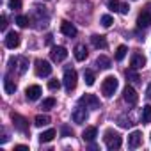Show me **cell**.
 I'll return each mask as SVG.
<instances>
[{"label":"cell","mask_w":151,"mask_h":151,"mask_svg":"<svg viewBox=\"0 0 151 151\" xmlns=\"http://www.w3.org/2000/svg\"><path fill=\"white\" fill-rule=\"evenodd\" d=\"M0 29H2V30L7 29V18L6 16H2V20H0Z\"/></svg>","instance_id":"cell-36"},{"label":"cell","mask_w":151,"mask_h":151,"mask_svg":"<svg viewBox=\"0 0 151 151\" xmlns=\"http://www.w3.org/2000/svg\"><path fill=\"white\" fill-rule=\"evenodd\" d=\"M34 124L39 126V128H41V126H46V124H50V117L39 114V116H36V119H34Z\"/></svg>","instance_id":"cell-22"},{"label":"cell","mask_w":151,"mask_h":151,"mask_svg":"<svg viewBox=\"0 0 151 151\" xmlns=\"http://www.w3.org/2000/svg\"><path fill=\"white\" fill-rule=\"evenodd\" d=\"M60 32L64 36H68V37H75L77 36V27H75L73 23H69V22H62L60 23Z\"/></svg>","instance_id":"cell-11"},{"label":"cell","mask_w":151,"mask_h":151,"mask_svg":"<svg viewBox=\"0 0 151 151\" xmlns=\"http://www.w3.org/2000/svg\"><path fill=\"white\" fill-rule=\"evenodd\" d=\"M59 87H60V82H59V80H50V82H48V89L57 91Z\"/></svg>","instance_id":"cell-33"},{"label":"cell","mask_w":151,"mask_h":151,"mask_svg":"<svg viewBox=\"0 0 151 151\" xmlns=\"http://www.w3.org/2000/svg\"><path fill=\"white\" fill-rule=\"evenodd\" d=\"M117 86H119V82H117V78L116 77H107L105 80H103V84H101V93H103V96L105 98H112L114 96V93L117 91Z\"/></svg>","instance_id":"cell-1"},{"label":"cell","mask_w":151,"mask_h":151,"mask_svg":"<svg viewBox=\"0 0 151 151\" xmlns=\"http://www.w3.org/2000/svg\"><path fill=\"white\" fill-rule=\"evenodd\" d=\"M126 78L130 80V82H133V84H137L140 78H139V75H137V69H126Z\"/></svg>","instance_id":"cell-24"},{"label":"cell","mask_w":151,"mask_h":151,"mask_svg":"<svg viewBox=\"0 0 151 151\" xmlns=\"http://www.w3.org/2000/svg\"><path fill=\"white\" fill-rule=\"evenodd\" d=\"M126 53H128V48H126L124 45L117 46V50H116V60H123V59L126 57Z\"/></svg>","instance_id":"cell-25"},{"label":"cell","mask_w":151,"mask_h":151,"mask_svg":"<svg viewBox=\"0 0 151 151\" xmlns=\"http://www.w3.org/2000/svg\"><path fill=\"white\" fill-rule=\"evenodd\" d=\"M140 144H142V132H139V130L132 132V133L128 135V146H130L132 149H135V147H139Z\"/></svg>","instance_id":"cell-9"},{"label":"cell","mask_w":151,"mask_h":151,"mask_svg":"<svg viewBox=\"0 0 151 151\" xmlns=\"http://www.w3.org/2000/svg\"><path fill=\"white\" fill-rule=\"evenodd\" d=\"M52 66L48 60H36V75L37 77H50Z\"/></svg>","instance_id":"cell-4"},{"label":"cell","mask_w":151,"mask_h":151,"mask_svg":"<svg viewBox=\"0 0 151 151\" xmlns=\"http://www.w3.org/2000/svg\"><path fill=\"white\" fill-rule=\"evenodd\" d=\"M128 11H130V6H128V4H121L119 13H121V14H128Z\"/></svg>","instance_id":"cell-35"},{"label":"cell","mask_w":151,"mask_h":151,"mask_svg":"<svg viewBox=\"0 0 151 151\" xmlns=\"http://www.w3.org/2000/svg\"><path fill=\"white\" fill-rule=\"evenodd\" d=\"M103 140H105L107 147H109V149H112V151H114V149H119V147H121V144H123L121 135H119V133H116L114 130H107V132H105Z\"/></svg>","instance_id":"cell-2"},{"label":"cell","mask_w":151,"mask_h":151,"mask_svg":"<svg viewBox=\"0 0 151 151\" xmlns=\"http://www.w3.org/2000/svg\"><path fill=\"white\" fill-rule=\"evenodd\" d=\"M146 94H147V98H149V100H151V84H149V86H147V91H146Z\"/></svg>","instance_id":"cell-38"},{"label":"cell","mask_w":151,"mask_h":151,"mask_svg":"<svg viewBox=\"0 0 151 151\" xmlns=\"http://www.w3.org/2000/svg\"><path fill=\"white\" fill-rule=\"evenodd\" d=\"M96 137H98V130H96V126H89V128H86L84 133H82V139H84L86 142H93Z\"/></svg>","instance_id":"cell-15"},{"label":"cell","mask_w":151,"mask_h":151,"mask_svg":"<svg viewBox=\"0 0 151 151\" xmlns=\"http://www.w3.org/2000/svg\"><path fill=\"white\" fill-rule=\"evenodd\" d=\"M130 64H132V68H133V69H140V68H144V66H146V57H144L142 53H133V55H132Z\"/></svg>","instance_id":"cell-13"},{"label":"cell","mask_w":151,"mask_h":151,"mask_svg":"<svg viewBox=\"0 0 151 151\" xmlns=\"http://www.w3.org/2000/svg\"><path fill=\"white\" fill-rule=\"evenodd\" d=\"M25 94H27V100L36 101V100H39V96H41V87H39V86H29L27 91H25Z\"/></svg>","instance_id":"cell-14"},{"label":"cell","mask_w":151,"mask_h":151,"mask_svg":"<svg viewBox=\"0 0 151 151\" xmlns=\"http://www.w3.org/2000/svg\"><path fill=\"white\" fill-rule=\"evenodd\" d=\"M123 100L128 103V105H135L139 101V94L135 93V89L132 86H126L124 91H123Z\"/></svg>","instance_id":"cell-7"},{"label":"cell","mask_w":151,"mask_h":151,"mask_svg":"<svg viewBox=\"0 0 151 151\" xmlns=\"http://www.w3.org/2000/svg\"><path fill=\"white\" fill-rule=\"evenodd\" d=\"M112 23H114V20H112V16H110V14H103V16H101V25H103V27H107V29H109Z\"/></svg>","instance_id":"cell-29"},{"label":"cell","mask_w":151,"mask_h":151,"mask_svg":"<svg viewBox=\"0 0 151 151\" xmlns=\"http://www.w3.org/2000/svg\"><path fill=\"white\" fill-rule=\"evenodd\" d=\"M14 149H16V151H29V146H22V144H20V146H16Z\"/></svg>","instance_id":"cell-37"},{"label":"cell","mask_w":151,"mask_h":151,"mask_svg":"<svg viewBox=\"0 0 151 151\" xmlns=\"http://www.w3.org/2000/svg\"><path fill=\"white\" fill-rule=\"evenodd\" d=\"M60 133H62V137H71V135H73V130H71L68 124H62V126H60Z\"/></svg>","instance_id":"cell-30"},{"label":"cell","mask_w":151,"mask_h":151,"mask_svg":"<svg viewBox=\"0 0 151 151\" xmlns=\"http://www.w3.org/2000/svg\"><path fill=\"white\" fill-rule=\"evenodd\" d=\"M119 7H121L119 0H110V2H109V9L110 11H119Z\"/></svg>","instance_id":"cell-31"},{"label":"cell","mask_w":151,"mask_h":151,"mask_svg":"<svg viewBox=\"0 0 151 151\" xmlns=\"http://www.w3.org/2000/svg\"><path fill=\"white\" fill-rule=\"evenodd\" d=\"M9 7L14 9V11L22 9V0H9Z\"/></svg>","instance_id":"cell-32"},{"label":"cell","mask_w":151,"mask_h":151,"mask_svg":"<svg viewBox=\"0 0 151 151\" xmlns=\"http://www.w3.org/2000/svg\"><path fill=\"white\" fill-rule=\"evenodd\" d=\"M55 98H46V100H43V103H41V109L43 110H50V109H53L55 107Z\"/></svg>","instance_id":"cell-27"},{"label":"cell","mask_w":151,"mask_h":151,"mask_svg":"<svg viewBox=\"0 0 151 151\" xmlns=\"http://www.w3.org/2000/svg\"><path fill=\"white\" fill-rule=\"evenodd\" d=\"M137 25H139L140 29H142V27H144V29L149 27V25H151V14H149V13H140L139 18H137Z\"/></svg>","instance_id":"cell-17"},{"label":"cell","mask_w":151,"mask_h":151,"mask_svg":"<svg viewBox=\"0 0 151 151\" xmlns=\"http://www.w3.org/2000/svg\"><path fill=\"white\" fill-rule=\"evenodd\" d=\"M77 80H78V75L75 69H66L64 71V78H62V84L66 87V91H73L75 87H77Z\"/></svg>","instance_id":"cell-3"},{"label":"cell","mask_w":151,"mask_h":151,"mask_svg":"<svg viewBox=\"0 0 151 151\" xmlns=\"http://www.w3.org/2000/svg\"><path fill=\"white\" fill-rule=\"evenodd\" d=\"M84 78H86V84H87V86H94V80H96V77H94V73H93L91 69H86V73H84Z\"/></svg>","instance_id":"cell-26"},{"label":"cell","mask_w":151,"mask_h":151,"mask_svg":"<svg viewBox=\"0 0 151 151\" xmlns=\"http://www.w3.org/2000/svg\"><path fill=\"white\" fill-rule=\"evenodd\" d=\"M20 60H22V66H20V73H25V71H27V64H29V62H27V59H25V57H22Z\"/></svg>","instance_id":"cell-34"},{"label":"cell","mask_w":151,"mask_h":151,"mask_svg":"<svg viewBox=\"0 0 151 151\" xmlns=\"http://www.w3.org/2000/svg\"><path fill=\"white\" fill-rule=\"evenodd\" d=\"M75 59L80 60V62L87 59V48H86V45H77V46H75Z\"/></svg>","instance_id":"cell-16"},{"label":"cell","mask_w":151,"mask_h":151,"mask_svg":"<svg viewBox=\"0 0 151 151\" xmlns=\"http://www.w3.org/2000/svg\"><path fill=\"white\" fill-rule=\"evenodd\" d=\"M80 105H86V109H100V100L94 94H84L78 100Z\"/></svg>","instance_id":"cell-5"},{"label":"cell","mask_w":151,"mask_h":151,"mask_svg":"<svg viewBox=\"0 0 151 151\" xmlns=\"http://www.w3.org/2000/svg\"><path fill=\"white\" fill-rule=\"evenodd\" d=\"M18 45H20V36L16 32H7V36H6V46L11 48V50H14V48H18Z\"/></svg>","instance_id":"cell-10"},{"label":"cell","mask_w":151,"mask_h":151,"mask_svg":"<svg viewBox=\"0 0 151 151\" xmlns=\"http://www.w3.org/2000/svg\"><path fill=\"white\" fill-rule=\"evenodd\" d=\"M16 23H18V27H22V29H25V27L29 25V16H23V14H20V16H16Z\"/></svg>","instance_id":"cell-28"},{"label":"cell","mask_w":151,"mask_h":151,"mask_svg":"<svg viewBox=\"0 0 151 151\" xmlns=\"http://www.w3.org/2000/svg\"><path fill=\"white\" fill-rule=\"evenodd\" d=\"M73 121L77 123V124L86 123V121H87V110H86V109H82V107L75 109V112H73Z\"/></svg>","instance_id":"cell-12"},{"label":"cell","mask_w":151,"mask_h":151,"mask_svg":"<svg viewBox=\"0 0 151 151\" xmlns=\"http://www.w3.org/2000/svg\"><path fill=\"white\" fill-rule=\"evenodd\" d=\"M96 66L101 68V69H109V68H110V59L105 57V55H100V57L96 59Z\"/></svg>","instance_id":"cell-21"},{"label":"cell","mask_w":151,"mask_h":151,"mask_svg":"<svg viewBox=\"0 0 151 151\" xmlns=\"http://www.w3.org/2000/svg\"><path fill=\"white\" fill-rule=\"evenodd\" d=\"M55 135H57V132L53 128H50V130H46V132H43L39 135V142H50V140H53Z\"/></svg>","instance_id":"cell-20"},{"label":"cell","mask_w":151,"mask_h":151,"mask_svg":"<svg viewBox=\"0 0 151 151\" xmlns=\"http://www.w3.org/2000/svg\"><path fill=\"white\" fill-rule=\"evenodd\" d=\"M4 91H6V94H14L16 93V84L9 77L4 78Z\"/></svg>","instance_id":"cell-19"},{"label":"cell","mask_w":151,"mask_h":151,"mask_svg":"<svg viewBox=\"0 0 151 151\" xmlns=\"http://www.w3.org/2000/svg\"><path fill=\"white\" fill-rule=\"evenodd\" d=\"M142 123H144V124L151 123V105H146V107L142 109Z\"/></svg>","instance_id":"cell-23"},{"label":"cell","mask_w":151,"mask_h":151,"mask_svg":"<svg viewBox=\"0 0 151 151\" xmlns=\"http://www.w3.org/2000/svg\"><path fill=\"white\" fill-rule=\"evenodd\" d=\"M91 41H93V45H94L96 48H101V50L107 48V39H105V36H98V34H94V36H91Z\"/></svg>","instance_id":"cell-18"},{"label":"cell","mask_w":151,"mask_h":151,"mask_svg":"<svg viewBox=\"0 0 151 151\" xmlns=\"http://www.w3.org/2000/svg\"><path fill=\"white\" fill-rule=\"evenodd\" d=\"M50 57H52L53 62H62L68 57V50L64 46H53L52 52H50Z\"/></svg>","instance_id":"cell-8"},{"label":"cell","mask_w":151,"mask_h":151,"mask_svg":"<svg viewBox=\"0 0 151 151\" xmlns=\"http://www.w3.org/2000/svg\"><path fill=\"white\" fill-rule=\"evenodd\" d=\"M11 117H13L14 128H16L18 132H22V133H27V132H29V121H27L23 116H20V114H13Z\"/></svg>","instance_id":"cell-6"}]
</instances>
